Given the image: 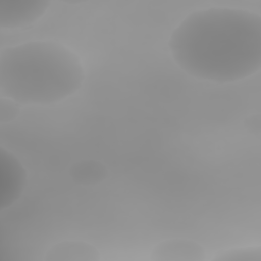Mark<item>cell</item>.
Returning <instances> with one entry per match:
<instances>
[{
  "mask_svg": "<svg viewBox=\"0 0 261 261\" xmlns=\"http://www.w3.org/2000/svg\"><path fill=\"white\" fill-rule=\"evenodd\" d=\"M169 49L178 67L194 77L244 80L261 67V17L243 8L197 10L173 30Z\"/></svg>",
  "mask_w": 261,
  "mask_h": 261,
  "instance_id": "1",
  "label": "cell"
},
{
  "mask_svg": "<svg viewBox=\"0 0 261 261\" xmlns=\"http://www.w3.org/2000/svg\"><path fill=\"white\" fill-rule=\"evenodd\" d=\"M85 70L79 55L51 40L29 41L0 52V93L20 105H48L74 94Z\"/></svg>",
  "mask_w": 261,
  "mask_h": 261,
  "instance_id": "2",
  "label": "cell"
},
{
  "mask_svg": "<svg viewBox=\"0 0 261 261\" xmlns=\"http://www.w3.org/2000/svg\"><path fill=\"white\" fill-rule=\"evenodd\" d=\"M27 182V171L17 157L0 148V210L14 204L20 197Z\"/></svg>",
  "mask_w": 261,
  "mask_h": 261,
  "instance_id": "3",
  "label": "cell"
},
{
  "mask_svg": "<svg viewBox=\"0 0 261 261\" xmlns=\"http://www.w3.org/2000/svg\"><path fill=\"white\" fill-rule=\"evenodd\" d=\"M49 2L45 0H1L0 28L17 29L30 25L46 12Z\"/></svg>",
  "mask_w": 261,
  "mask_h": 261,
  "instance_id": "4",
  "label": "cell"
},
{
  "mask_svg": "<svg viewBox=\"0 0 261 261\" xmlns=\"http://www.w3.org/2000/svg\"><path fill=\"white\" fill-rule=\"evenodd\" d=\"M205 250L201 244L188 239H167L151 251L153 261H203Z\"/></svg>",
  "mask_w": 261,
  "mask_h": 261,
  "instance_id": "5",
  "label": "cell"
},
{
  "mask_svg": "<svg viewBox=\"0 0 261 261\" xmlns=\"http://www.w3.org/2000/svg\"><path fill=\"white\" fill-rule=\"evenodd\" d=\"M46 261H99V250L92 244L79 241L66 240L53 245L46 252Z\"/></svg>",
  "mask_w": 261,
  "mask_h": 261,
  "instance_id": "6",
  "label": "cell"
},
{
  "mask_svg": "<svg viewBox=\"0 0 261 261\" xmlns=\"http://www.w3.org/2000/svg\"><path fill=\"white\" fill-rule=\"evenodd\" d=\"M69 174L74 182L91 186L103 181L107 175V170L101 162L88 159L74 163L70 167Z\"/></svg>",
  "mask_w": 261,
  "mask_h": 261,
  "instance_id": "7",
  "label": "cell"
},
{
  "mask_svg": "<svg viewBox=\"0 0 261 261\" xmlns=\"http://www.w3.org/2000/svg\"><path fill=\"white\" fill-rule=\"evenodd\" d=\"M215 261H260L261 260V248L260 246L250 247H238L230 248L218 252L213 258Z\"/></svg>",
  "mask_w": 261,
  "mask_h": 261,
  "instance_id": "8",
  "label": "cell"
},
{
  "mask_svg": "<svg viewBox=\"0 0 261 261\" xmlns=\"http://www.w3.org/2000/svg\"><path fill=\"white\" fill-rule=\"evenodd\" d=\"M20 112V104L16 101L7 98H0V122L7 123L13 121Z\"/></svg>",
  "mask_w": 261,
  "mask_h": 261,
  "instance_id": "9",
  "label": "cell"
},
{
  "mask_svg": "<svg viewBox=\"0 0 261 261\" xmlns=\"http://www.w3.org/2000/svg\"><path fill=\"white\" fill-rule=\"evenodd\" d=\"M246 127L252 133H259L260 130V116L259 115H251L246 119Z\"/></svg>",
  "mask_w": 261,
  "mask_h": 261,
  "instance_id": "10",
  "label": "cell"
}]
</instances>
